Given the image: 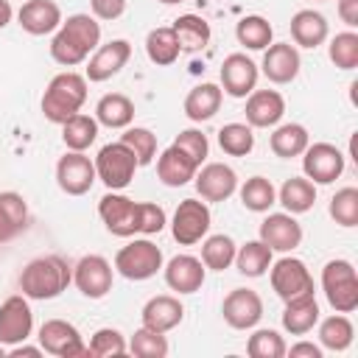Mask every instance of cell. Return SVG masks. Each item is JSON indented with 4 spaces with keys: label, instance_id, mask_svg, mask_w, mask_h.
<instances>
[{
    "label": "cell",
    "instance_id": "3",
    "mask_svg": "<svg viewBox=\"0 0 358 358\" xmlns=\"http://www.w3.org/2000/svg\"><path fill=\"white\" fill-rule=\"evenodd\" d=\"M87 101V78L81 73H59L50 78L45 95H42V115L50 123H64L67 117L78 115Z\"/></svg>",
    "mask_w": 358,
    "mask_h": 358
},
{
    "label": "cell",
    "instance_id": "41",
    "mask_svg": "<svg viewBox=\"0 0 358 358\" xmlns=\"http://www.w3.org/2000/svg\"><path fill=\"white\" fill-rule=\"evenodd\" d=\"M218 145L229 157H246L255 148V134L249 123H227L218 131Z\"/></svg>",
    "mask_w": 358,
    "mask_h": 358
},
{
    "label": "cell",
    "instance_id": "23",
    "mask_svg": "<svg viewBox=\"0 0 358 358\" xmlns=\"http://www.w3.org/2000/svg\"><path fill=\"white\" fill-rule=\"evenodd\" d=\"M17 20L25 34L45 36L62 25V8L53 0H25L22 8L17 11Z\"/></svg>",
    "mask_w": 358,
    "mask_h": 358
},
{
    "label": "cell",
    "instance_id": "25",
    "mask_svg": "<svg viewBox=\"0 0 358 358\" xmlns=\"http://www.w3.org/2000/svg\"><path fill=\"white\" fill-rule=\"evenodd\" d=\"M196 171H199V165H196L182 148H176V145H168V148L157 157V176H159V182L168 185V187H182V185H187V182L196 176Z\"/></svg>",
    "mask_w": 358,
    "mask_h": 358
},
{
    "label": "cell",
    "instance_id": "56",
    "mask_svg": "<svg viewBox=\"0 0 358 358\" xmlns=\"http://www.w3.org/2000/svg\"><path fill=\"white\" fill-rule=\"evenodd\" d=\"M3 355H6V350H3V344H0V358H3Z\"/></svg>",
    "mask_w": 358,
    "mask_h": 358
},
{
    "label": "cell",
    "instance_id": "43",
    "mask_svg": "<svg viewBox=\"0 0 358 358\" xmlns=\"http://www.w3.org/2000/svg\"><path fill=\"white\" fill-rule=\"evenodd\" d=\"M327 56L330 62L338 67V70H355L358 67V34L355 31H341L330 39V48H327Z\"/></svg>",
    "mask_w": 358,
    "mask_h": 358
},
{
    "label": "cell",
    "instance_id": "44",
    "mask_svg": "<svg viewBox=\"0 0 358 358\" xmlns=\"http://www.w3.org/2000/svg\"><path fill=\"white\" fill-rule=\"evenodd\" d=\"M168 338L165 333H157L151 327H140L134 330L131 341H129V352L137 358H165L168 355Z\"/></svg>",
    "mask_w": 358,
    "mask_h": 358
},
{
    "label": "cell",
    "instance_id": "53",
    "mask_svg": "<svg viewBox=\"0 0 358 358\" xmlns=\"http://www.w3.org/2000/svg\"><path fill=\"white\" fill-rule=\"evenodd\" d=\"M8 355H11V358H22V355H25V358H39V355H42V347H28V344L22 341V344H14V347L8 350Z\"/></svg>",
    "mask_w": 358,
    "mask_h": 358
},
{
    "label": "cell",
    "instance_id": "34",
    "mask_svg": "<svg viewBox=\"0 0 358 358\" xmlns=\"http://www.w3.org/2000/svg\"><path fill=\"white\" fill-rule=\"evenodd\" d=\"M235 36L238 42L246 48V50H266L271 45V36H274V28L268 25L266 17L260 14H246L238 20L235 25Z\"/></svg>",
    "mask_w": 358,
    "mask_h": 358
},
{
    "label": "cell",
    "instance_id": "28",
    "mask_svg": "<svg viewBox=\"0 0 358 358\" xmlns=\"http://www.w3.org/2000/svg\"><path fill=\"white\" fill-rule=\"evenodd\" d=\"M28 227V204L20 193H0V243L14 241Z\"/></svg>",
    "mask_w": 358,
    "mask_h": 358
},
{
    "label": "cell",
    "instance_id": "24",
    "mask_svg": "<svg viewBox=\"0 0 358 358\" xmlns=\"http://www.w3.org/2000/svg\"><path fill=\"white\" fill-rule=\"evenodd\" d=\"M143 327H151L157 333H168L173 330L182 319H185V308L176 296L171 294H159V296H151L145 305H143Z\"/></svg>",
    "mask_w": 358,
    "mask_h": 358
},
{
    "label": "cell",
    "instance_id": "37",
    "mask_svg": "<svg viewBox=\"0 0 358 358\" xmlns=\"http://www.w3.org/2000/svg\"><path fill=\"white\" fill-rule=\"evenodd\" d=\"M355 338V327L344 313H333L319 324V341L330 352H344Z\"/></svg>",
    "mask_w": 358,
    "mask_h": 358
},
{
    "label": "cell",
    "instance_id": "5",
    "mask_svg": "<svg viewBox=\"0 0 358 358\" xmlns=\"http://www.w3.org/2000/svg\"><path fill=\"white\" fill-rule=\"evenodd\" d=\"M95 162V176L109 187V190H123L129 187V182L134 179V171L140 168L137 157L131 154L129 145H123L120 140L117 143H106L98 157L92 159Z\"/></svg>",
    "mask_w": 358,
    "mask_h": 358
},
{
    "label": "cell",
    "instance_id": "55",
    "mask_svg": "<svg viewBox=\"0 0 358 358\" xmlns=\"http://www.w3.org/2000/svg\"><path fill=\"white\" fill-rule=\"evenodd\" d=\"M159 3H165V6H173V3H182V0H159Z\"/></svg>",
    "mask_w": 358,
    "mask_h": 358
},
{
    "label": "cell",
    "instance_id": "45",
    "mask_svg": "<svg viewBox=\"0 0 358 358\" xmlns=\"http://www.w3.org/2000/svg\"><path fill=\"white\" fill-rule=\"evenodd\" d=\"M123 352H129V344H126L123 333L115 327L95 330L87 344V355H95V358H109V355H123Z\"/></svg>",
    "mask_w": 358,
    "mask_h": 358
},
{
    "label": "cell",
    "instance_id": "31",
    "mask_svg": "<svg viewBox=\"0 0 358 358\" xmlns=\"http://www.w3.org/2000/svg\"><path fill=\"white\" fill-rule=\"evenodd\" d=\"M95 120L109 129H126L134 120V103L123 92H109L95 106Z\"/></svg>",
    "mask_w": 358,
    "mask_h": 358
},
{
    "label": "cell",
    "instance_id": "47",
    "mask_svg": "<svg viewBox=\"0 0 358 358\" xmlns=\"http://www.w3.org/2000/svg\"><path fill=\"white\" fill-rule=\"evenodd\" d=\"M330 218L341 227H355L358 224V190L355 187H341L330 199Z\"/></svg>",
    "mask_w": 358,
    "mask_h": 358
},
{
    "label": "cell",
    "instance_id": "4",
    "mask_svg": "<svg viewBox=\"0 0 358 358\" xmlns=\"http://www.w3.org/2000/svg\"><path fill=\"white\" fill-rule=\"evenodd\" d=\"M322 291L336 313H352L358 308V274L350 260H330L322 268Z\"/></svg>",
    "mask_w": 358,
    "mask_h": 358
},
{
    "label": "cell",
    "instance_id": "9",
    "mask_svg": "<svg viewBox=\"0 0 358 358\" xmlns=\"http://www.w3.org/2000/svg\"><path fill=\"white\" fill-rule=\"evenodd\" d=\"M268 268H271V274H268L271 288L282 302L302 296V294H313V277L299 257H280Z\"/></svg>",
    "mask_w": 358,
    "mask_h": 358
},
{
    "label": "cell",
    "instance_id": "40",
    "mask_svg": "<svg viewBox=\"0 0 358 358\" xmlns=\"http://www.w3.org/2000/svg\"><path fill=\"white\" fill-rule=\"evenodd\" d=\"M241 201L246 210L252 213H266L271 204H277V190L271 185V179L266 176H252L241 185Z\"/></svg>",
    "mask_w": 358,
    "mask_h": 358
},
{
    "label": "cell",
    "instance_id": "36",
    "mask_svg": "<svg viewBox=\"0 0 358 358\" xmlns=\"http://www.w3.org/2000/svg\"><path fill=\"white\" fill-rule=\"evenodd\" d=\"M235 266L243 277H263L271 266V249L257 238L235 249Z\"/></svg>",
    "mask_w": 358,
    "mask_h": 358
},
{
    "label": "cell",
    "instance_id": "30",
    "mask_svg": "<svg viewBox=\"0 0 358 358\" xmlns=\"http://www.w3.org/2000/svg\"><path fill=\"white\" fill-rule=\"evenodd\" d=\"M277 201L285 207V213L291 215H299V213H308L313 204H316V185L308 179V176H291L282 182L280 193H277Z\"/></svg>",
    "mask_w": 358,
    "mask_h": 358
},
{
    "label": "cell",
    "instance_id": "32",
    "mask_svg": "<svg viewBox=\"0 0 358 358\" xmlns=\"http://www.w3.org/2000/svg\"><path fill=\"white\" fill-rule=\"evenodd\" d=\"M171 28H173L176 42L185 53H196L210 42V22L199 14H182V17L173 20Z\"/></svg>",
    "mask_w": 358,
    "mask_h": 358
},
{
    "label": "cell",
    "instance_id": "2",
    "mask_svg": "<svg viewBox=\"0 0 358 358\" xmlns=\"http://www.w3.org/2000/svg\"><path fill=\"white\" fill-rule=\"evenodd\" d=\"M73 282V268L62 255H42L20 274V291L28 299H56Z\"/></svg>",
    "mask_w": 358,
    "mask_h": 358
},
{
    "label": "cell",
    "instance_id": "19",
    "mask_svg": "<svg viewBox=\"0 0 358 358\" xmlns=\"http://www.w3.org/2000/svg\"><path fill=\"white\" fill-rule=\"evenodd\" d=\"M299 50L291 42H271L263 53V76L271 84H291L299 76Z\"/></svg>",
    "mask_w": 358,
    "mask_h": 358
},
{
    "label": "cell",
    "instance_id": "33",
    "mask_svg": "<svg viewBox=\"0 0 358 358\" xmlns=\"http://www.w3.org/2000/svg\"><path fill=\"white\" fill-rule=\"evenodd\" d=\"M271 151L282 159H291V157H299L308 145H310V134L302 123H282L274 129L271 140H268Z\"/></svg>",
    "mask_w": 358,
    "mask_h": 358
},
{
    "label": "cell",
    "instance_id": "27",
    "mask_svg": "<svg viewBox=\"0 0 358 358\" xmlns=\"http://www.w3.org/2000/svg\"><path fill=\"white\" fill-rule=\"evenodd\" d=\"M330 28H327V20L313 11V8H302L291 17V39L299 45V48H319L324 39H327Z\"/></svg>",
    "mask_w": 358,
    "mask_h": 358
},
{
    "label": "cell",
    "instance_id": "12",
    "mask_svg": "<svg viewBox=\"0 0 358 358\" xmlns=\"http://www.w3.org/2000/svg\"><path fill=\"white\" fill-rule=\"evenodd\" d=\"M95 162L84 151H67L56 162V185L67 196H84L95 185Z\"/></svg>",
    "mask_w": 358,
    "mask_h": 358
},
{
    "label": "cell",
    "instance_id": "6",
    "mask_svg": "<svg viewBox=\"0 0 358 358\" xmlns=\"http://www.w3.org/2000/svg\"><path fill=\"white\" fill-rule=\"evenodd\" d=\"M115 268L126 280H148L162 268V249L148 238H134L115 255Z\"/></svg>",
    "mask_w": 358,
    "mask_h": 358
},
{
    "label": "cell",
    "instance_id": "29",
    "mask_svg": "<svg viewBox=\"0 0 358 358\" xmlns=\"http://www.w3.org/2000/svg\"><path fill=\"white\" fill-rule=\"evenodd\" d=\"M221 98H224V90L218 84H210V81L199 84L185 98V115L193 123H204V120H210L221 109Z\"/></svg>",
    "mask_w": 358,
    "mask_h": 358
},
{
    "label": "cell",
    "instance_id": "10",
    "mask_svg": "<svg viewBox=\"0 0 358 358\" xmlns=\"http://www.w3.org/2000/svg\"><path fill=\"white\" fill-rule=\"evenodd\" d=\"M39 347L48 355L56 358H78L87 355V344L81 341V333L76 324L64 322V319H48L39 327Z\"/></svg>",
    "mask_w": 358,
    "mask_h": 358
},
{
    "label": "cell",
    "instance_id": "49",
    "mask_svg": "<svg viewBox=\"0 0 358 358\" xmlns=\"http://www.w3.org/2000/svg\"><path fill=\"white\" fill-rule=\"evenodd\" d=\"M168 224L165 210L151 201H140V235H157Z\"/></svg>",
    "mask_w": 358,
    "mask_h": 358
},
{
    "label": "cell",
    "instance_id": "14",
    "mask_svg": "<svg viewBox=\"0 0 358 358\" xmlns=\"http://www.w3.org/2000/svg\"><path fill=\"white\" fill-rule=\"evenodd\" d=\"M34 330V313L25 294H14L0 305V344H22Z\"/></svg>",
    "mask_w": 358,
    "mask_h": 358
},
{
    "label": "cell",
    "instance_id": "11",
    "mask_svg": "<svg viewBox=\"0 0 358 358\" xmlns=\"http://www.w3.org/2000/svg\"><path fill=\"white\" fill-rule=\"evenodd\" d=\"M302 171L313 185H330L344 173V154L333 143H313L302 151Z\"/></svg>",
    "mask_w": 358,
    "mask_h": 358
},
{
    "label": "cell",
    "instance_id": "50",
    "mask_svg": "<svg viewBox=\"0 0 358 358\" xmlns=\"http://www.w3.org/2000/svg\"><path fill=\"white\" fill-rule=\"evenodd\" d=\"M95 20H117L126 11V0H90Z\"/></svg>",
    "mask_w": 358,
    "mask_h": 358
},
{
    "label": "cell",
    "instance_id": "38",
    "mask_svg": "<svg viewBox=\"0 0 358 358\" xmlns=\"http://www.w3.org/2000/svg\"><path fill=\"white\" fill-rule=\"evenodd\" d=\"M145 53L159 67L173 64L179 59V53H182L173 28H154V31H148V36H145Z\"/></svg>",
    "mask_w": 358,
    "mask_h": 358
},
{
    "label": "cell",
    "instance_id": "48",
    "mask_svg": "<svg viewBox=\"0 0 358 358\" xmlns=\"http://www.w3.org/2000/svg\"><path fill=\"white\" fill-rule=\"evenodd\" d=\"M173 145L176 148H182L199 168H201V162L207 159V154H210V143H207V134H201L199 129H185V131H179L176 134V140H173Z\"/></svg>",
    "mask_w": 358,
    "mask_h": 358
},
{
    "label": "cell",
    "instance_id": "13",
    "mask_svg": "<svg viewBox=\"0 0 358 358\" xmlns=\"http://www.w3.org/2000/svg\"><path fill=\"white\" fill-rule=\"evenodd\" d=\"M73 282L87 299H103L112 291V263L103 255H84L73 266Z\"/></svg>",
    "mask_w": 358,
    "mask_h": 358
},
{
    "label": "cell",
    "instance_id": "18",
    "mask_svg": "<svg viewBox=\"0 0 358 358\" xmlns=\"http://www.w3.org/2000/svg\"><path fill=\"white\" fill-rule=\"evenodd\" d=\"M196 190L204 201H227L238 190V173L224 162H207L193 176Z\"/></svg>",
    "mask_w": 358,
    "mask_h": 358
},
{
    "label": "cell",
    "instance_id": "22",
    "mask_svg": "<svg viewBox=\"0 0 358 358\" xmlns=\"http://www.w3.org/2000/svg\"><path fill=\"white\" fill-rule=\"evenodd\" d=\"M207 266L193 255H176L165 266V282L176 294H196L204 285Z\"/></svg>",
    "mask_w": 358,
    "mask_h": 358
},
{
    "label": "cell",
    "instance_id": "8",
    "mask_svg": "<svg viewBox=\"0 0 358 358\" xmlns=\"http://www.w3.org/2000/svg\"><path fill=\"white\" fill-rule=\"evenodd\" d=\"M210 232V207L199 199H182L173 221H171V235L179 246H193Z\"/></svg>",
    "mask_w": 358,
    "mask_h": 358
},
{
    "label": "cell",
    "instance_id": "1",
    "mask_svg": "<svg viewBox=\"0 0 358 358\" xmlns=\"http://www.w3.org/2000/svg\"><path fill=\"white\" fill-rule=\"evenodd\" d=\"M101 45V25L90 14H73L62 20L50 39V56L62 67H76Z\"/></svg>",
    "mask_w": 358,
    "mask_h": 358
},
{
    "label": "cell",
    "instance_id": "16",
    "mask_svg": "<svg viewBox=\"0 0 358 358\" xmlns=\"http://www.w3.org/2000/svg\"><path fill=\"white\" fill-rule=\"evenodd\" d=\"M260 241L271 252H294L302 243V227L291 213H268L260 221Z\"/></svg>",
    "mask_w": 358,
    "mask_h": 358
},
{
    "label": "cell",
    "instance_id": "26",
    "mask_svg": "<svg viewBox=\"0 0 358 358\" xmlns=\"http://www.w3.org/2000/svg\"><path fill=\"white\" fill-rule=\"evenodd\" d=\"M319 322V302L313 294H302V296H294L285 302V310H282V327L291 333V336H305L313 330V324Z\"/></svg>",
    "mask_w": 358,
    "mask_h": 358
},
{
    "label": "cell",
    "instance_id": "42",
    "mask_svg": "<svg viewBox=\"0 0 358 358\" xmlns=\"http://www.w3.org/2000/svg\"><path fill=\"white\" fill-rule=\"evenodd\" d=\"M120 143L131 148V154L137 157L140 165H151L157 157V134L151 129L143 126H126V131L120 134Z\"/></svg>",
    "mask_w": 358,
    "mask_h": 358
},
{
    "label": "cell",
    "instance_id": "54",
    "mask_svg": "<svg viewBox=\"0 0 358 358\" xmlns=\"http://www.w3.org/2000/svg\"><path fill=\"white\" fill-rule=\"evenodd\" d=\"M11 17H14L11 3H8V0H0V28H6V25L11 22Z\"/></svg>",
    "mask_w": 358,
    "mask_h": 358
},
{
    "label": "cell",
    "instance_id": "15",
    "mask_svg": "<svg viewBox=\"0 0 358 358\" xmlns=\"http://www.w3.org/2000/svg\"><path fill=\"white\" fill-rule=\"evenodd\" d=\"M221 313L232 330H252L263 319V299L252 288H232L224 296Z\"/></svg>",
    "mask_w": 358,
    "mask_h": 358
},
{
    "label": "cell",
    "instance_id": "51",
    "mask_svg": "<svg viewBox=\"0 0 358 358\" xmlns=\"http://www.w3.org/2000/svg\"><path fill=\"white\" fill-rule=\"evenodd\" d=\"M338 17H341V22L355 28L358 25V0H338Z\"/></svg>",
    "mask_w": 358,
    "mask_h": 358
},
{
    "label": "cell",
    "instance_id": "7",
    "mask_svg": "<svg viewBox=\"0 0 358 358\" xmlns=\"http://www.w3.org/2000/svg\"><path fill=\"white\" fill-rule=\"evenodd\" d=\"M98 215H101L103 227L117 238H131L140 232V201H134L117 190H109L101 196Z\"/></svg>",
    "mask_w": 358,
    "mask_h": 358
},
{
    "label": "cell",
    "instance_id": "46",
    "mask_svg": "<svg viewBox=\"0 0 358 358\" xmlns=\"http://www.w3.org/2000/svg\"><path fill=\"white\" fill-rule=\"evenodd\" d=\"M285 350H288V347H285L282 336H280L277 330H268V327L255 330V333L249 336V341H246V352H249L252 358H282Z\"/></svg>",
    "mask_w": 358,
    "mask_h": 358
},
{
    "label": "cell",
    "instance_id": "39",
    "mask_svg": "<svg viewBox=\"0 0 358 358\" xmlns=\"http://www.w3.org/2000/svg\"><path fill=\"white\" fill-rule=\"evenodd\" d=\"M235 241L229 238V235H210V238H204V243H201V263L207 266V268H213V271H224V268H229L232 263H235Z\"/></svg>",
    "mask_w": 358,
    "mask_h": 358
},
{
    "label": "cell",
    "instance_id": "52",
    "mask_svg": "<svg viewBox=\"0 0 358 358\" xmlns=\"http://www.w3.org/2000/svg\"><path fill=\"white\" fill-rule=\"evenodd\" d=\"M291 358H299V355H305V358H322V347H316V344H310V341H299V344H294L291 350H285Z\"/></svg>",
    "mask_w": 358,
    "mask_h": 358
},
{
    "label": "cell",
    "instance_id": "21",
    "mask_svg": "<svg viewBox=\"0 0 358 358\" xmlns=\"http://www.w3.org/2000/svg\"><path fill=\"white\" fill-rule=\"evenodd\" d=\"M246 123L252 129L277 126L285 115V98L277 90H252L246 98Z\"/></svg>",
    "mask_w": 358,
    "mask_h": 358
},
{
    "label": "cell",
    "instance_id": "17",
    "mask_svg": "<svg viewBox=\"0 0 358 358\" xmlns=\"http://www.w3.org/2000/svg\"><path fill=\"white\" fill-rule=\"evenodd\" d=\"M257 64L246 53H229L221 62V90L232 98H246L257 84Z\"/></svg>",
    "mask_w": 358,
    "mask_h": 358
},
{
    "label": "cell",
    "instance_id": "35",
    "mask_svg": "<svg viewBox=\"0 0 358 358\" xmlns=\"http://www.w3.org/2000/svg\"><path fill=\"white\" fill-rule=\"evenodd\" d=\"M98 137V120L78 112L62 123V140L70 151H87Z\"/></svg>",
    "mask_w": 358,
    "mask_h": 358
},
{
    "label": "cell",
    "instance_id": "20",
    "mask_svg": "<svg viewBox=\"0 0 358 358\" xmlns=\"http://www.w3.org/2000/svg\"><path fill=\"white\" fill-rule=\"evenodd\" d=\"M129 56H131V45L126 39H112L106 45H98L92 59H90V64H87V76L84 78L87 81H106V78L117 76L126 67Z\"/></svg>",
    "mask_w": 358,
    "mask_h": 358
}]
</instances>
